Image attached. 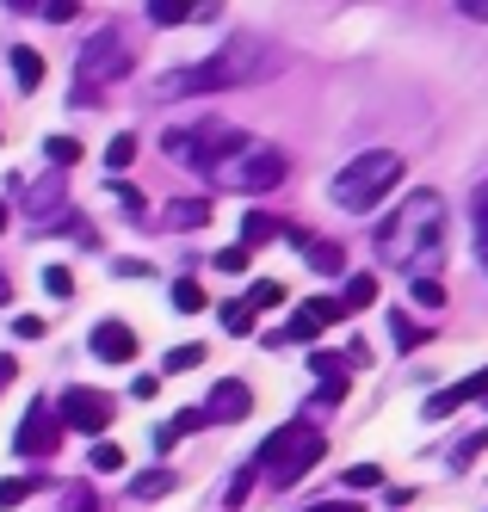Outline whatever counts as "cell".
I'll return each mask as SVG.
<instances>
[{"label":"cell","mask_w":488,"mask_h":512,"mask_svg":"<svg viewBox=\"0 0 488 512\" xmlns=\"http://www.w3.org/2000/svg\"><path fill=\"white\" fill-rule=\"evenodd\" d=\"M482 445H488V432H470V438H464V445H458V451H451V463H470V457H476Z\"/></svg>","instance_id":"8d00e7d4"},{"label":"cell","mask_w":488,"mask_h":512,"mask_svg":"<svg viewBox=\"0 0 488 512\" xmlns=\"http://www.w3.org/2000/svg\"><path fill=\"white\" fill-rule=\"evenodd\" d=\"M7 7H25V13H31V7H44V0H7Z\"/></svg>","instance_id":"bcb514c9"},{"label":"cell","mask_w":488,"mask_h":512,"mask_svg":"<svg viewBox=\"0 0 488 512\" xmlns=\"http://www.w3.org/2000/svg\"><path fill=\"white\" fill-rule=\"evenodd\" d=\"M458 7H464L470 19H488V0H458Z\"/></svg>","instance_id":"7bdbcfd3"},{"label":"cell","mask_w":488,"mask_h":512,"mask_svg":"<svg viewBox=\"0 0 488 512\" xmlns=\"http://www.w3.org/2000/svg\"><path fill=\"white\" fill-rule=\"evenodd\" d=\"M322 451H328V438L316 426H278L266 445H260V463L272 469L278 488H291V482H303V475L322 463Z\"/></svg>","instance_id":"5b68a950"},{"label":"cell","mask_w":488,"mask_h":512,"mask_svg":"<svg viewBox=\"0 0 488 512\" xmlns=\"http://www.w3.org/2000/svg\"><path fill=\"white\" fill-rule=\"evenodd\" d=\"M414 303H421V309H445V284L439 278H414Z\"/></svg>","instance_id":"f1b7e54d"},{"label":"cell","mask_w":488,"mask_h":512,"mask_svg":"<svg viewBox=\"0 0 488 512\" xmlns=\"http://www.w3.org/2000/svg\"><path fill=\"white\" fill-rule=\"evenodd\" d=\"M93 469H99V475H118V469H124V451H118V445H93Z\"/></svg>","instance_id":"d6a6232c"},{"label":"cell","mask_w":488,"mask_h":512,"mask_svg":"<svg viewBox=\"0 0 488 512\" xmlns=\"http://www.w3.org/2000/svg\"><path fill=\"white\" fill-rule=\"evenodd\" d=\"M204 303H211V297H204V290H198L192 278H180V284H173V309H180V315H198Z\"/></svg>","instance_id":"7402d4cb"},{"label":"cell","mask_w":488,"mask_h":512,"mask_svg":"<svg viewBox=\"0 0 488 512\" xmlns=\"http://www.w3.org/2000/svg\"><path fill=\"white\" fill-rule=\"evenodd\" d=\"M272 235H285V223H272V216H248V223H241V247H260Z\"/></svg>","instance_id":"ffe728a7"},{"label":"cell","mask_w":488,"mask_h":512,"mask_svg":"<svg viewBox=\"0 0 488 512\" xmlns=\"http://www.w3.org/2000/svg\"><path fill=\"white\" fill-rule=\"evenodd\" d=\"M371 303H377V278H371V272H353V278H346V297H340V309L353 315V309H371Z\"/></svg>","instance_id":"2e32d148"},{"label":"cell","mask_w":488,"mask_h":512,"mask_svg":"<svg viewBox=\"0 0 488 512\" xmlns=\"http://www.w3.org/2000/svg\"><path fill=\"white\" fill-rule=\"evenodd\" d=\"M229 186H241V192H278L285 186V173H291V161H285V149H266V142H248L235 161H223L217 167Z\"/></svg>","instance_id":"52a82bcc"},{"label":"cell","mask_w":488,"mask_h":512,"mask_svg":"<svg viewBox=\"0 0 488 512\" xmlns=\"http://www.w3.org/2000/svg\"><path fill=\"white\" fill-rule=\"evenodd\" d=\"M31 494H38V482H31V475H13V482H0V512H13V506H25Z\"/></svg>","instance_id":"44dd1931"},{"label":"cell","mask_w":488,"mask_h":512,"mask_svg":"<svg viewBox=\"0 0 488 512\" xmlns=\"http://www.w3.org/2000/svg\"><path fill=\"white\" fill-rule=\"evenodd\" d=\"M396 179H402V155H396V149H365V155H353V161H346V167L334 173L328 198H334L340 210L365 216V210H377L383 198H390Z\"/></svg>","instance_id":"3957f363"},{"label":"cell","mask_w":488,"mask_h":512,"mask_svg":"<svg viewBox=\"0 0 488 512\" xmlns=\"http://www.w3.org/2000/svg\"><path fill=\"white\" fill-rule=\"evenodd\" d=\"M56 445H62V420H56V408H44V401H31V408H25V420H19L13 451H25V457H50Z\"/></svg>","instance_id":"ba28073f"},{"label":"cell","mask_w":488,"mask_h":512,"mask_svg":"<svg viewBox=\"0 0 488 512\" xmlns=\"http://www.w3.org/2000/svg\"><path fill=\"white\" fill-rule=\"evenodd\" d=\"M390 334H396V346H402V352L427 346V327H421V321H408V315H390Z\"/></svg>","instance_id":"d6986e66"},{"label":"cell","mask_w":488,"mask_h":512,"mask_svg":"<svg viewBox=\"0 0 488 512\" xmlns=\"http://www.w3.org/2000/svg\"><path fill=\"white\" fill-rule=\"evenodd\" d=\"M68 512H99V500L93 494H75V500H68Z\"/></svg>","instance_id":"b9f144b4"},{"label":"cell","mask_w":488,"mask_h":512,"mask_svg":"<svg viewBox=\"0 0 488 512\" xmlns=\"http://www.w3.org/2000/svg\"><path fill=\"white\" fill-rule=\"evenodd\" d=\"M217 315H223V327H229V334H254V309H248V303H223Z\"/></svg>","instance_id":"4316f807"},{"label":"cell","mask_w":488,"mask_h":512,"mask_svg":"<svg viewBox=\"0 0 488 512\" xmlns=\"http://www.w3.org/2000/svg\"><path fill=\"white\" fill-rule=\"evenodd\" d=\"M241 149H248V136L229 130V124H198V130H167V155L173 161H192L204 173H217L223 161H235Z\"/></svg>","instance_id":"8992f818"},{"label":"cell","mask_w":488,"mask_h":512,"mask_svg":"<svg viewBox=\"0 0 488 512\" xmlns=\"http://www.w3.org/2000/svg\"><path fill=\"white\" fill-rule=\"evenodd\" d=\"M13 334H19V340H44V321H38V315H19Z\"/></svg>","instance_id":"74e56055"},{"label":"cell","mask_w":488,"mask_h":512,"mask_svg":"<svg viewBox=\"0 0 488 512\" xmlns=\"http://www.w3.org/2000/svg\"><path fill=\"white\" fill-rule=\"evenodd\" d=\"M44 290H50V297H75V272H68V266H50V272H44Z\"/></svg>","instance_id":"1f68e13d"},{"label":"cell","mask_w":488,"mask_h":512,"mask_svg":"<svg viewBox=\"0 0 488 512\" xmlns=\"http://www.w3.org/2000/svg\"><path fill=\"white\" fill-rule=\"evenodd\" d=\"M303 512H359V500H322V506H303Z\"/></svg>","instance_id":"60d3db41"},{"label":"cell","mask_w":488,"mask_h":512,"mask_svg":"<svg viewBox=\"0 0 488 512\" xmlns=\"http://www.w3.org/2000/svg\"><path fill=\"white\" fill-rule=\"evenodd\" d=\"M44 155H50L56 167H75V161H81V142H75V136H50V142H44Z\"/></svg>","instance_id":"d4e9b609"},{"label":"cell","mask_w":488,"mask_h":512,"mask_svg":"<svg viewBox=\"0 0 488 512\" xmlns=\"http://www.w3.org/2000/svg\"><path fill=\"white\" fill-rule=\"evenodd\" d=\"M173 488H180V475H173V469H143V475L130 482V494H136V500H167Z\"/></svg>","instance_id":"4fadbf2b"},{"label":"cell","mask_w":488,"mask_h":512,"mask_svg":"<svg viewBox=\"0 0 488 512\" xmlns=\"http://www.w3.org/2000/svg\"><path fill=\"white\" fill-rule=\"evenodd\" d=\"M130 395H136V401H155V395H161V377H136Z\"/></svg>","instance_id":"f35d334b"},{"label":"cell","mask_w":488,"mask_h":512,"mask_svg":"<svg viewBox=\"0 0 488 512\" xmlns=\"http://www.w3.org/2000/svg\"><path fill=\"white\" fill-rule=\"evenodd\" d=\"M56 420L75 426V432H106L112 426V401L99 395V389H68L62 408H56Z\"/></svg>","instance_id":"9c48e42d"},{"label":"cell","mask_w":488,"mask_h":512,"mask_svg":"<svg viewBox=\"0 0 488 512\" xmlns=\"http://www.w3.org/2000/svg\"><path fill=\"white\" fill-rule=\"evenodd\" d=\"M81 13V0H44V19H56V25H68Z\"/></svg>","instance_id":"e575fe53"},{"label":"cell","mask_w":488,"mask_h":512,"mask_svg":"<svg viewBox=\"0 0 488 512\" xmlns=\"http://www.w3.org/2000/svg\"><path fill=\"white\" fill-rule=\"evenodd\" d=\"M167 223H173V229H204V223H211V198H180V204H167Z\"/></svg>","instance_id":"5bb4252c"},{"label":"cell","mask_w":488,"mask_h":512,"mask_svg":"<svg viewBox=\"0 0 488 512\" xmlns=\"http://www.w3.org/2000/svg\"><path fill=\"white\" fill-rule=\"evenodd\" d=\"M0 229H7V204H0Z\"/></svg>","instance_id":"7dc6e473"},{"label":"cell","mask_w":488,"mask_h":512,"mask_svg":"<svg viewBox=\"0 0 488 512\" xmlns=\"http://www.w3.org/2000/svg\"><path fill=\"white\" fill-rule=\"evenodd\" d=\"M340 482H346V488H383V469H377V463H353Z\"/></svg>","instance_id":"83f0119b"},{"label":"cell","mask_w":488,"mask_h":512,"mask_svg":"<svg viewBox=\"0 0 488 512\" xmlns=\"http://www.w3.org/2000/svg\"><path fill=\"white\" fill-rule=\"evenodd\" d=\"M192 364H204V346H173V352H167V364H161V371L173 377V371H192Z\"/></svg>","instance_id":"f546056e"},{"label":"cell","mask_w":488,"mask_h":512,"mask_svg":"<svg viewBox=\"0 0 488 512\" xmlns=\"http://www.w3.org/2000/svg\"><path fill=\"white\" fill-rule=\"evenodd\" d=\"M248 488H254V469H241L235 482H229V494H223V500H229V506H241V500H248Z\"/></svg>","instance_id":"d590c367"},{"label":"cell","mask_w":488,"mask_h":512,"mask_svg":"<svg viewBox=\"0 0 488 512\" xmlns=\"http://www.w3.org/2000/svg\"><path fill=\"white\" fill-rule=\"evenodd\" d=\"M93 352L106 358V364H130L136 358V334H130L124 321H99L93 327Z\"/></svg>","instance_id":"7c38bea8"},{"label":"cell","mask_w":488,"mask_h":512,"mask_svg":"<svg viewBox=\"0 0 488 512\" xmlns=\"http://www.w3.org/2000/svg\"><path fill=\"white\" fill-rule=\"evenodd\" d=\"M340 315H346V309H340V297H316V303H303V309L291 315L285 334H272V346H291V340L303 346V340H316L322 327H328V321H340Z\"/></svg>","instance_id":"8fae6325"},{"label":"cell","mask_w":488,"mask_h":512,"mask_svg":"<svg viewBox=\"0 0 488 512\" xmlns=\"http://www.w3.org/2000/svg\"><path fill=\"white\" fill-rule=\"evenodd\" d=\"M248 260H254V247H223L217 253V272H248Z\"/></svg>","instance_id":"836d02e7"},{"label":"cell","mask_w":488,"mask_h":512,"mask_svg":"<svg viewBox=\"0 0 488 512\" xmlns=\"http://www.w3.org/2000/svg\"><path fill=\"white\" fill-rule=\"evenodd\" d=\"M278 303H285V284H272V278H260L254 290H248V309L260 315V309H278Z\"/></svg>","instance_id":"cb8c5ba5"},{"label":"cell","mask_w":488,"mask_h":512,"mask_svg":"<svg viewBox=\"0 0 488 512\" xmlns=\"http://www.w3.org/2000/svg\"><path fill=\"white\" fill-rule=\"evenodd\" d=\"M340 395H346V383H322L316 389V408H340Z\"/></svg>","instance_id":"ab89813d"},{"label":"cell","mask_w":488,"mask_h":512,"mask_svg":"<svg viewBox=\"0 0 488 512\" xmlns=\"http://www.w3.org/2000/svg\"><path fill=\"white\" fill-rule=\"evenodd\" d=\"M278 56L260 38H229L217 56H204L192 68H173V75L155 81V99H186V93H223V87H248L260 75H272Z\"/></svg>","instance_id":"7a4b0ae2"},{"label":"cell","mask_w":488,"mask_h":512,"mask_svg":"<svg viewBox=\"0 0 488 512\" xmlns=\"http://www.w3.org/2000/svg\"><path fill=\"white\" fill-rule=\"evenodd\" d=\"M13 81H19L25 93H38V87H44V56L19 44V50H13Z\"/></svg>","instance_id":"9a60e30c"},{"label":"cell","mask_w":488,"mask_h":512,"mask_svg":"<svg viewBox=\"0 0 488 512\" xmlns=\"http://www.w3.org/2000/svg\"><path fill=\"white\" fill-rule=\"evenodd\" d=\"M204 426H229V420H248L254 414V389L241 383V377H223L217 389H211V401H204Z\"/></svg>","instance_id":"30bf717a"},{"label":"cell","mask_w":488,"mask_h":512,"mask_svg":"<svg viewBox=\"0 0 488 512\" xmlns=\"http://www.w3.org/2000/svg\"><path fill=\"white\" fill-rule=\"evenodd\" d=\"M7 303H13V284H7V278H0V309H7Z\"/></svg>","instance_id":"f6af8a7d"},{"label":"cell","mask_w":488,"mask_h":512,"mask_svg":"<svg viewBox=\"0 0 488 512\" xmlns=\"http://www.w3.org/2000/svg\"><path fill=\"white\" fill-rule=\"evenodd\" d=\"M130 161H136V136H112V142H106V167L124 173Z\"/></svg>","instance_id":"484cf974"},{"label":"cell","mask_w":488,"mask_h":512,"mask_svg":"<svg viewBox=\"0 0 488 512\" xmlns=\"http://www.w3.org/2000/svg\"><path fill=\"white\" fill-rule=\"evenodd\" d=\"M303 253H309V266H316L322 278H334V272H346V247H334V241H309Z\"/></svg>","instance_id":"e0dca14e"},{"label":"cell","mask_w":488,"mask_h":512,"mask_svg":"<svg viewBox=\"0 0 488 512\" xmlns=\"http://www.w3.org/2000/svg\"><path fill=\"white\" fill-rule=\"evenodd\" d=\"M198 7H192V0H149V19L155 25H186Z\"/></svg>","instance_id":"ac0fdd59"},{"label":"cell","mask_w":488,"mask_h":512,"mask_svg":"<svg viewBox=\"0 0 488 512\" xmlns=\"http://www.w3.org/2000/svg\"><path fill=\"white\" fill-rule=\"evenodd\" d=\"M377 253L396 272L433 278V266L445 260V198L439 192H408L396 204V216L377 229Z\"/></svg>","instance_id":"6da1fadb"},{"label":"cell","mask_w":488,"mask_h":512,"mask_svg":"<svg viewBox=\"0 0 488 512\" xmlns=\"http://www.w3.org/2000/svg\"><path fill=\"white\" fill-rule=\"evenodd\" d=\"M13 371H19V364H13V358H0V383H13Z\"/></svg>","instance_id":"ee69618b"},{"label":"cell","mask_w":488,"mask_h":512,"mask_svg":"<svg viewBox=\"0 0 488 512\" xmlns=\"http://www.w3.org/2000/svg\"><path fill=\"white\" fill-rule=\"evenodd\" d=\"M470 216H476V247H482V260H488V179H482L476 198H470Z\"/></svg>","instance_id":"603a6c76"},{"label":"cell","mask_w":488,"mask_h":512,"mask_svg":"<svg viewBox=\"0 0 488 512\" xmlns=\"http://www.w3.org/2000/svg\"><path fill=\"white\" fill-rule=\"evenodd\" d=\"M130 68H136V50H130L124 31H99V38H87L81 56H75V105H93L112 81H124Z\"/></svg>","instance_id":"277c9868"},{"label":"cell","mask_w":488,"mask_h":512,"mask_svg":"<svg viewBox=\"0 0 488 512\" xmlns=\"http://www.w3.org/2000/svg\"><path fill=\"white\" fill-rule=\"evenodd\" d=\"M309 371H316L322 383H346V364H340L334 352H316V358H309Z\"/></svg>","instance_id":"4dcf8cb0"}]
</instances>
